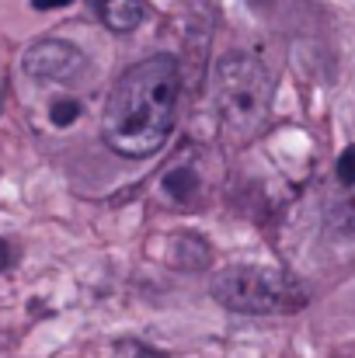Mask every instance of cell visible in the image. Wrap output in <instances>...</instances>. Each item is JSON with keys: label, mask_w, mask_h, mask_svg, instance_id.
Instances as JSON below:
<instances>
[{"label": "cell", "mask_w": 355, "mask_h": 358, "mask_svg": "<svg viewBox=\"0 0 355 358\" xmlns=\"http://www.w3.org/2000/svg\"><path fill=\"white\" fill-rule=\"evenodd\" d=\"M213 108L234 139L258 136L272 112V80L265 66L240 52L223 56L213 73Z\"/></svg>", "instance_id": "obj_2"}, {"label": "cell", "mask_w": 355, "mask_h": 358, "mask_svg": "<svg viewBox=\"0 0 355 358\" xmlns=\"http://www.w3.org/2000/svg\"><path fill=\"white\" fill-rule=\"evenodd\" d=\"M81 115V101H74V98H63V101H53V108H49V119L53 125H60V129H67V125H74Z\"/></svg>", "instance_id": "obj_9"}, {"label": "cell", "mask_w": 355, "mask_h": 358, "mask_svg": "<svg viewBox=\"0 0 355 358\" xmlns=\"http://www.w3.org/2000/svg\"><path fill=\"white\" fill-rule=\"evenodd\" d=\"M213 299L234 313L247 317H272V313H296L307 306V289L275 268H258V264H230L223 268L213 285Z\"/></svg>", "instance_id": "obj_3"}, {"label": "cell", "mask_w": 355, "mask_h": 358, "mask_svg": "<svg viewBox=\"0 0 355 358\" xmlns=\"http://www.w3.org/2000/svg\"><path fill=\"white\" fill-rule=\"evenodd\" d=\"M136 358H167V355L157 352V348H150V345H136Z\"/></svg>", "instance_id": "obj_12"}, {"label": "cell", "mask_w": 355, "mask_h": 358, "mask_svg": "<svg viewBox=\"0 0 355 358\" xmlns=\"http://www.w3.org/2000/svg\"><path fill=\"white\" fill-rule=\"evenodd\" d=\"M167 261L178 264V268L199 271V268L209 264V247H206V240L199 237H174V247L167 250Z\"/></svg>", "instance_id": "obj_7"}, {"label": "cell", "mask_w": 355, "mask_h": 358, "mask_svg": "<svg viewBox=\"0 0 355 358\" xmlns=\"http://www.w3.org/2000/svg\"><path fill=\"white\" fill-rule=\"evenodd\" d=\"M213 160L206 153V146L199 143H181L171 160L160 171V199L167 209L174 213H199L206 209L209 195H213Z\"/></svg>", "instance_id": "obj_4"}, {"label": "cell", "mask_w": 355, "mask_h": 358, "mask_svg": "<svg viewBox=\"0 0 355 358\" xmlns=\"http://www.w3.org/2000/svg\"><path fill=\"white\" fill-rule=\"evenodd\" d=\"M181 94V73L171 56H150L136 66H129L116 80L102 132L105 143L118 157H150L164 146V139L174 129Z\"/></svg>", "instance_id": "obj_1"}, {"label": "cell", "mask_w": 355, "mask_h": 358, "mask_svg": "<svg viewBox=\"0 0 355 358\" xmlns=\"http://www.w3.org/2000/svg\"><path fill=\"white\" fill-rule=\"evenodd\" d=\"M331 220L342 230H352L355 234V185L352 188H338L331 195Z\"/></svg>", "instance_id": "obj_8"}, {"label": "cell", "mask_w": 355, "mask_h": 358, "mask_svg": "<svg viewBox=\"0 0 355 358\" xmlns=\"http://www.w3.org/2000/svg\"><path fill=\"white\" fill-rule=\"evenodd\" d=\"M11 264V247H7V240H0V268H7Z\"/></svg>", "instance_id": "obj_13"}, {"label": "cell", "mask_w": 355, "mask_h": 358, "mask_svg": "<svg viewBox=\"0 0 355 358\" xmlns=\"http://www.w3.org/2000/svg\"><path fill=\"white\" fill-rule=\"evenodd\" d=\"M84 66H88L84 52L74 42H63V38H39L25 49V59H21V70L28 77L53 80V84L77 80L84 73Z\"/></svg>", "instance_id": "obj_5"}, {"label": "cell", "mask_w": 355, "mask_h": 358, "mask_svg": "<svg viewBox=\"0 0 355 358\" xmlns=\"http://www.w3.org/2000/svg\"><path fill=\"white\" fill-rule=\"evenodd\" d=\"M251 3H258V7H265V3H272V0H251Z\"/></svg>", "instance_id": "obj_14"}, {"label": "cell", "mask_w": 355, "mask_h": 358, "mask_svg": "<svg viewBox=\"0 0 355 358\" xmlns=\"http://www.w3.org/2000/svg\"><path fill=\"white\" fill-rule=\"evenodd\" d=\"M335 185H338V188H352L355 185V143L345 146V153H342L338 164H335Z\"/></svg>", "instance_id": "obj_10"}, {"label": "cell", "mask_w": 355, "mask_h": 358, "mask_svg": "<svg viewBox=\"0 0 355 358\" xmlns=\"http://www.w3.org/2000/svg\"><path fill=\"white\" fill-rule=\"evenodd\" d=\"M88 7L112 31H132L143 21V14H146V3L143 0H88Z\"/></svg>", "instance_id": "obj_6"}, {"label": "cell", "mask_w": 355, "mask_h": 358, "mask_svg": "<svg viewBox=\"0 0 355 358\" xmlns=\"http://www.w3.org/2000/svg\"><path fill=\"white\" fill-rule=\"evenodd\" d=\"M70 0H32L35 10H56V7H67Z\"/></svg>", "instance_id": "obj_11"}]
</instances>
